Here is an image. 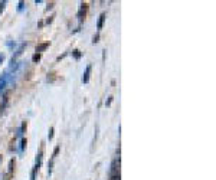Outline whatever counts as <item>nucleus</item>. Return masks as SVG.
I'll use <instances>...</instances> for the list:
<instances>
[{"mask_svg":"<svg viewBox=\"0 0 216 180\" xmlns=\"http://www.w3.org/2000/svg\"><path fill=\"white\" fill-rule=\"evenodd\" d=\"M52 7H53V3H49V4H48V7H46V9L49 10V9H52Z\"/></svg>","mask_w":216,"mask_h":180,"instance_id":"obj_24","label":"nucleus"},{"mask_svg":"<svg viewBox=\"0 0 216 180\" xmlns=\"http://www.w3.org/2000/svg\"><path fill=\"white\" fill-rule=\"evenodd\" d=\"M53 17H55L53 14H52L51 17H48V19H46V23H48V25H49V23H52V20H53Z\"/></svg>","mask_w":216,"mask_h":180,"instance_id":"obj_20","label":"nucleus"},{"mask_svg":"<svg viewBox=\"0 0 216 180\" xmlns=\"http://www.w3.org/2000/svg\"><path fill=\"white\" fill-rule=\"evenodd\" d=\"M91 69H92V66L91 65H88L85 68V72H84V75H82V82L84 84H86V82L89 81V75H91Z\"/></svg>","mask_w":216,"mask_h":180,"instance_id":"obj_3","label":"nucleus"},{"mask_svg":"<svg viewBox=\"0 0 216 180\" xmlns=\"http://www.w3.org/2000/svg\"><path fill=\"white\" fill-rule=\"evenodd\" d=\"M111 102H112V97H110V98H108V101H107V105H110Z\"/></svg>","mask_w":216,"mask_h":180,"instance_id":"obj_23","label":"nucleus"},{"mask_svg":"<svg viewBox=\"0 0 216 180\" xmlns=\"http://www.w3.org/2000/svg\"><path fill=\"white\" fill-rule=\"evenodd\" d=\"M4 6H6V2H0V13L4 10Z\"/></svg>","mask_w":216,"mask_h":180,"instance_id":"obj_18","label":"nucleus"},{"mask_svg":"<svg viewBox=\"0 0 216 180\" xmlns=\"http://www.w3.org/2000/svg\"><path fill=\"white\" fill-rule=\"evenodd\" d=\"M110 180H120V173H118V174H112V176H110Z\"/></svg>","mask_w":216,"mask_h":180,"instance_id":"obj_17","label":"nucleus"},{"mask_svg":"<svg viewBox=\"0 0 216 180\" xmlns=\"http://www.w3.org/2000/svg\"><path fill=\"white\" fill-rule=\"evenodd\" d=\"M52 167H53V158H51V161H49V164H48V174L52 173Z\"/></svg>","mask_w":216,"mask_h":180,"instance_id":"obj_11","label":"nucleus"},{"mask_svg":"<svg viewBox=\"0 0 216 180\" xmlns=\"http://www.w3.org/2000/svg\"><path fill=\"white\" fill-rule=\"evenodd\" d=\"M46 48H49V42H45V43L38 45V46H36V53H41V52H43Z\"/></svg>","mask_w":216,"mask_h":180,"instance_id":"obj_7","label":"nucleus"},{"mask_svg":"<svg viewBox=\"0 0 216 180\" xmlns=\"http://www.w3.org/2000/svg\"><path fill=\"white\" fill-rule=\"evenodd\" d=\"M105 17H107V13H101L100 19H98V23H97V29H98V30H101V29H102L104 22H105Z\"/></svg>","mask_w":216,"mask_h":180,"instance_id":"obj_4","label":"nucleus"},{"mask_svg":"<svg viewBox=\"0 0 216 180\" xmlns=\"http://www.w3.org/2000/svg\"><path fill=\"white\" fill-rule=\"evenodd\" d=\"M26 144H27V140L23 137V138H22V144H20V150H22V151H23L24 148H26Z\"/></svg>","mask_w":216,"mask_h":180,"instance_id":"obj_12","label":"nucleus"},{"mask_svg":"<svg viewBox=\"0 0 216 180\" xmlns=\"http://www.w3.org/2000/svg\"><path fill=\"white\" fill-rule=\"evenodd\" d=\"M24 130H26V121L24 123H22V127H20V134L24 133Z\"/></svg>","mask_w":216,"mask_h":180,"instance_id":"obj_16","label":"nucleus"},{"mask_svg":"<svg viewBox=\"0 0 216 180\" xmlns=\"http://www.w3.org/2000/svg\"><path fill=\"white\" fill-rule=\"evenodd\" d=\"M6 85H7V75H3V77H0V91H3L6 88Z\"/></svg>","mask_w":216,"mask_h":180,"instance_id":"obj_6","label":"nucleus"},{"mask_svg":"<svg viewBox=\"0 0 216 180\" xmlns=\"http://www.w3.org/2000/svg\"><path fill=\"white\" fill-rule=\"evenodd\" d=\"M0 158H2V157H0Z\"/></svg>","mask_w":216,"mask_h":180,"instance_id":"obj_25","label":"nucleus"},{"mask_svg":"<svg viewBox=\"0 0 216 180\" xmlns=\"http://www.w3.org/2000/svg\"><path fill=\"white\" fill-rule=\"evenodd\" d=\"M120 173V157L115 158V160L111 163V170H110V174H118Z\"/></svg>","mask_w":216,"mask_h":180,"instance_id":"obj_1","label":"nucleus"},{"mask_svg":"<svg viewBox=\"0 0 216 180\" xmlns=\"http://www.w3.org/2000/svg\"><path fill=\"white\" fill-rule=\"evenodd\" d=\"M98 39H100V35H95L94 38H92V43H97V42H98Z\"/></svg>","mask_w":216,"mask_h":180,"instance_id":"obj_19","label":"nucleus"},{"mask_svg":"<svg viewBox=\"0 0 216 180\" xmlns=\"http://www.w3.org/2000/svg\"><path fill=\"white\" fill-rule=\"evenodd\" d=\"M52 138H53V127H51L48 133V140H52Z\"/></svg>","mask_w":216,"mask_h":180,"instance_id":"obj_15","label":"nucleus"},{"mask_svg":"<svg viewBox=\"0 0 216 180\" xmlns=\"http://www.w3.org/2000/svg\"><path fill=\"white\" fill-rule=\"evenodd\" d=\"M24 48H26V43H22L20 46H19V49L16 51V53H14V56H13V59H12V63L14 62V59H16L17 56H20L22 53H23V51H24Z\"/></svg>","mask_w":216,"mask_h":180,"instance_id":"obj_5","label":"nucleus"},{"mask_svg":"<svg viewBox=\"0 0 216 180\" xmlns=\"http://www.w3.org/2000/svg\"><path fill=\"white\" fill-rule=\"evenodd\" d=\"M59 150H61V146H56V147H55V150H53V156H52V158H53V160H55V157L58 156V153H59Z\"/></svg>","mask_w":216,"mask_h":180,"instance_id":"obj_13","label":"nucleus"},{"mask_svg":"<svg viewBox=\"0 0 216 180\" xmlns=\"http://www.w3.org/2000/svg\"><path fill=\"white\" fill-rule=\"evenodd\" d=\"M23 6H24V3H23V2H19V7H17V10L20 12L22 9H23Z\"/></svg>","mask_w":216,"mask_h":180,"instance_id":"obj_21","label":"nucleus"},{"mask_svg":"<svg viewBox=\"0 0 216 180\" xmlns=\"http://www.w3.org/2000/svg\"><path fill=\"white\" fill-rule=\"evenodd\" d=\"M41 58H42V53H35L32 56V61L36 63V62H39V61H41Z\"/></svg>","mask_w":216,"mask_h":180,"instance_id":"obj_10","label":"nucleus"},{"mask_svg":"<svg viewBox=\"0 0 216 180\" xmlns=\"http://www.w3.org/2000/svg\"><path fill=\"white\" fill-rule=\"evenodd\" d=\"M73 53V56H75V59H79V58H81V51H78V49H75L72 52Z\"/></svg>","mask_w":216,"mask_h":180,"instance_id":"obj_14","label":"nucleus"},{"mask_svg":"<svg viewBox=\"0 0 216 180\" xmlns=\"http://www.w3.org/2000/svg\"><path fill=\"white\" fill-rule=\"evenodd\" d=\"M7 102H9V99H7V97H4V99L2 101V104H0V115H2V112L4 111V108L7 107Z\"/></svg>","mask_w":216,"mask_h":180,"instance_id":"obj_8","label":"nucleus"},{"mask_svg":"<svg viewBox=\"0 0 216 180\" xmlns=\"http://www.w3.org/2000/svg\"><path fill=\"white\" fill-rule=\"evenodd\" d=\"M13 166H14V158H10V161H9V177L13 174Z\"/></svg>","mask_w":216,"mask_h":180,"instance_id":"obj_9","label":"nucleus"},{"mask_svg":"<svg viewBox=\"0 0 216 180\" xmlns=\"http://www.w3.org/2000/svg\"><path fill=\"white\" fill-rule=\"evenodd\" d=\"M86 10H88V4H86V3H81V7H79V12H78V17H79L81 22H82V19L85 17Z\"/></svg>","mask_w":216,"mask_h":180,"instance_id":"obj_2","label":"nucleus"},{"mask_svg":"<svg viewBox=\"0 0 216 180\" xmlns=\"http://www.w3.org/2000/svg\"><path fill=\"white\" fill-rule=\"evenodd\" d=\"M3 59H4V55H3V53H0V65H2Z\"/></svg>","mask_w":216,"mask_h":180,"instance_id":"obj_22","label":"nucleus"}]
</instances>
